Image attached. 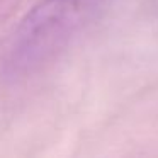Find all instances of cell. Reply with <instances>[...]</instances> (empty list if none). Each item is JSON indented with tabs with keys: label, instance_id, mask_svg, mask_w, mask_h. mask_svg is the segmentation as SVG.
Listing matches in <instances>:
<instances>
[{
	"label": "cell",
	"instance_id": "cell-1",
	"mask_svg": "<svg viewBox=\"0 0 158 158\" xmlns=\"http://www.w3.org/2000/svg\"><path fill=\"white\" fill-rule=\"evenodd\" d=\"M104 0H39L10 32L0 58L9 80L31 77L58 56L100 10Z\"/></svg>",
	"mask_w": 158,
	"mask_h": 158
}]
</instances>
